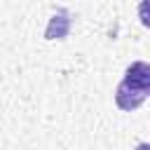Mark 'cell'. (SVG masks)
Wrapping results in <instances>:
<instances>
[{"mask_svg":"<svg viewBox=\"0 0 150 150\" xmlns=\"http://www.w3.org/2000/svg\"><path fill=\"white\" fill-rule=\"evenodd\" d=\"M138 150H148V145H145V143H143V145H141V148H138Z\"/></svg>","mask_w":150,"mask_h":150,"instance_id":"cell-2","label":"cell"},{"mask_svg":"<svg viewBox=\"0 0 150 150\" xmlns=\"http://www.w3.org/2000/svg\"><path fill=\"white\" fill-rule=\"evenodd\" d=\"M148 89H150V68L148 63L143 61H136L127 68V75L122 80V84L117 87V94H115V101L120 108L124 110H131V108H138L145 96H148Z\"/></svg>","mask_w":150,"mask_h":150,"instance_id":"cell-1","label":"cell"}]
</instances>
